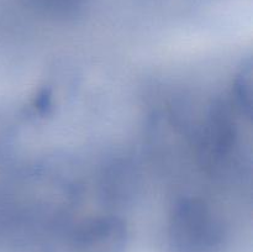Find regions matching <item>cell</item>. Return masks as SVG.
<instances>
[{
  "label": "cell",
  "mask_w": 253,
  "mask_h": 252,
  "mask_svg": "<svg viewBox=\"0 0 253 252\" xmlns=\"http://www.w3.org/2000/svg\"><path fill=\"white\" fill-rule=\"evenodd\" d=\"M175 252H216L224 242V227L199 200H187L175 210L169 226Z\"/></svg>",
  "instance_id": "6da1fadb"
},
{
  "label": "cell",
  "mask_w": 253,
  "mask_h": 252,
  "mask_svg": "<svg viewBox=\"0 0 253 252\" xmlns=\"http://www.w3.org/2000/svg\"><path fill=\"white\" fill-rule=\"evenodd\" d=\"M126 229L114 217H98L77 226L63 245L64 252H124Z\"/></svg>",
  "instance_id": "7a4b0ae2"
},
{
  "label": "cell",
  "mask_w": 253,
  "mask_h": 252,
  "mask_svg": "<svg viewBox=\"0 0 253 252\" xmlns=\"http://www.w3.org/2000/svg\"><path fill=\"white\" fill-rule=\"evenodd\" d=\"M35 6L56 15H68L76 11L83 0H30Z\"/></svg>",
  "instance_id": "3957f363"
}]
</instances>
